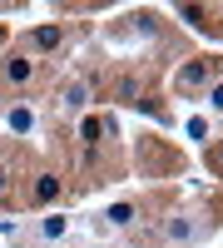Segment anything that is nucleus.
<instances>
[{
    "instance_id": "8",
    "label": "nucleus",
    "mask_w": 223,
    "mask_h": 248,
    "mask_svg": "<svg viewBox=\"0 0 223 248\" xmlns=\"http://www.w3.org/2000/svg\"><path fill=\"white\" fill-rule=\"evenodd\" d=\"M50 199H59V174H40V184H35V203H50Z\"/></svg>"
},
{
    "instance_id": "4",
    "label": "nucleus",
    "mask_w": 223,
    "mask_h": 248,
    "mask_svg": "<svg viewBox=\"0 0 223 248\" xmlns=\"http://www.w3.org/2000/svg\"><path fill=\"white\" fill-rule=\"evenodd\" d=\"M5 79H10V85H30V79H35V60L15 50V55L5 60Z\"/></svg>"
},
{
    "instance_id": "3",
    "label": "nucleus",
    "mask_w": 223,
    "mask_h": 248,
    "mask_svg": "<svg viewBox=\"0 0 223 248\" xmlns=\"http://www.w3.org/2000/svg\"><path fill=\"white\" fill-rule=\"evenodd\" d=\"M85 105H89V79H70L65 94H59V109H65V114H79Z\"/></svg>"
},
{
    "instance_id": "7",
    "label": "nucleus",
    "mask_w": 223,
    "mask_h": 248,
    "mask_svg": "<svg viewBox=\"0 0 223 248\" xmlns=\"http://www.w3.org/2000/svg\"><path fill=\"white\" fill-rule=\"evenodd\" d=\"M5 124H10L15 134H30V129H35V109H30V105H10V109H5Z\"/></svg>"
},
{
    "instance_id": "1",
    "label": "nucleus",
    "mask_w": 223,
    "mask_h": 248,
    "mask_svg": "<svg viewBox=\"0 0 223 248\" xmlns=\"http://www.w3.org/2000/svg\"><path fill=\"white\" fill-rule=\"evenodd\" d=\"M213 70H218V60H189V65L174 75V90H184V94H189V90H198V85H208V75H213Z\"/></svg>"
},
{
    "instance_id": "11",
    "label": "nucleus",
    "mask_w": 223,
    "mask_h": 248,
    "mask_svg": "<svg viewBox=\"0 0 223 248\" xmlns=\"http://www.w3.org/2000/svg\"><path fill=\"white\" fill-rule=\"evenodd\" d=\"M10 189V169H5V164H0V194H5Z\"/></svg>"
},
{
    "instance_id": "6",
    "label": "nucleus",
    "mask_w": 223,
    "mask_h": 248,
    "mask_svg": "<svg viewBox=\"0 0 223 248\" xmlns=\"http://www.w3.org/2000/svg\"><path fill=\"white\" fill-rule=\"evenodd\" d=\"M59 40H65V35H59V25H40V30L25 35V45H30V50H55Z\"/></svg>"
},
{
    "instance_id": "12",
    "label": "nucleus",
    "mask_w": 223,
    "mask_h": 248,
    "mask_svg": "<svg viewBox=\"0 0 223 248\" xmlns=\"http://www.w3.org/2000/svg\"><path fill=\"white\" fill-rule=\"evenodd\" d=\"M213 164H218V169H223V144H218V154H213Z\"/></svg>"
},
{
    "instance_id": "2",
    "label": "nucleus",
    "mask_w": 223,
    "mask_h": 248,
    "mask_svg": "<svg viewBox=\"0 0 223 248\" xmlns=\"http://www.w3.org/2000/svg\"><path fill=\"white\" fill-rule=\"evenodd\" d=\"M198 233H204L198 214H174V218H164V238H169V243H193Z\"/></svg>"
},
{
    "instance_id": "9",
    "label": "nucleus",
    "mask_w": 223,
    "mask_h": 248,
    "mask_svg": "<svg viewBox=\"0 0 223 248\" xmlns=\"http://www.w3.org/2000/svg\"><path fill=\"white\" fill-rule=\"evenodd\" d=\"M104 223H114V229H124V223H134V203H114V209L104 214Z\"/></svg>"
},
{
    "instance_id": "10",
    "label": "nucleus",
    "mask_w": 223,
    "mask_h": 248,
    "mask_svg": "<svg viewBox=\"0 0 223 248\" xmlns=\"http://www.w3.org/2000/svg\"><path fill=\"white\" fill-rule=\"evenodd\" d=\"M208 105H213V109H223V85H213V90H208Z\"/></svg>"
},
{
    "instance_id": "5",
    "label": "nucleus",
    "mask_w": 223,
    "mask_h": 248,
    "mask_svg": "<svg viewBox=\"0 0 223 248\" xmlns=\"http://www.w3.org/2000/svg\"><path fill=\"white\" fill-rule=\"evenodd\" d=\"M65 233H70V218L65 214H45V218L35 223V238H45V243H59Z\"/></svg>"
}]
</instances>
